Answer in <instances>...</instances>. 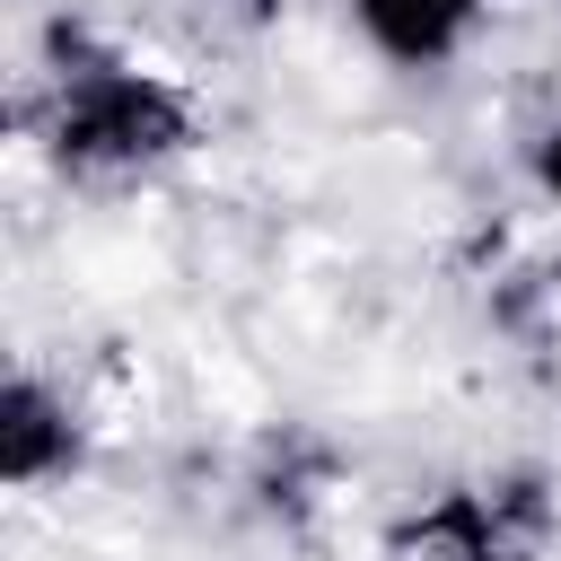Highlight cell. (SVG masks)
<instances>
[{
    "mask_svg": "<svg viewBox=\"0 0 561 561\" xmlns=\"http://www.w3.org/2000/svg\"><path fill=\"white\" fill-rule=\"evenodd\" d=\"M254 491H263V508H272L280 526H307V517H316V508L342 491V465H333V447H324V438H307V430H280V438H263Z\"/></svg>",
    "mask_w": 561,
    "mask_h": 561,
    "instance_id": "5b68a950",
    "label": "cell"
},
{
    "mask_svg": "<svg viewBox=\"0 0 561 561\" xmlns=\"http://www.w3.org/2000/svg\"><path fill=\"white\" fill-rule=\"evenodd\" d=\"M552 526H561L552 473L517 465V473L447 482L438 500H421L394 526V561H543Z\"/></svg>",
    "mask_w": 561,
    "mask_h": 561,
    "instance_id": "7a4b0ae2",
    "label": "cell"
},
{
    "mask_svg": "<svg viewBox=\"0 0 561 561\" xmlns=\"http://www.w3.org/2000/svg\"><path fill=\"white\" fill-rule=\"evenodd\" d=\"M79 465V421H70V403L44 386V377H9V394H0V473L18 482V491H35V482H53V473H70Z\"/></svg>",
    "mask_w": 561,
    "mask_h": 561,
    "instance_id": "3957f363",
    "label": "cell"
},
{
    "mask_svg": "<svg viewBox=\"0 0 561 561\" xmlns=\"http://www.w3.org/2000/svg\"><path fill=\"white\" fill-rule=\"evenodd\" d=\"M535 167H543V184H552V202H561V131H543V149H535Z\"/></svg>",
    "mask_w": 561,
    "mask_h": 561,
    "instance_id": "8992f818",
    "label": "cell"
},
{
    "mask_svg": "<svg viewBox=\"0 0 561 561\" xmlns=\"http://www.w3.org/2000/svg\"><path fill=\"white\" fill-rule=\"evenodd\" d=\"M359 9V35L386 53V61H447L465 44V26L482 18V0H351Z\"/></svg>",
    "mask_w": 561,
    "mask_h": 561,
    "instance_id": "277c9868",
    "label": "cell"
},
{
    "mask_svg": "<svg viewBox=\"0 0 561 561\" xmlns=\"http://www.w3.org/2000/svg\"><path fill=\"white\" fill-rule=\"evenodd\" d=\"M193 123L202 114L175 79L131 70V61H96V70H70L61 96H53V158L88 184L149 175L175 149H193Z\"/></svg>",
    "mask_w": 561,
    "mask_h": 561,
    "instance_id": "6da1fadb",
    "label": "cell"
}]
</instances>
